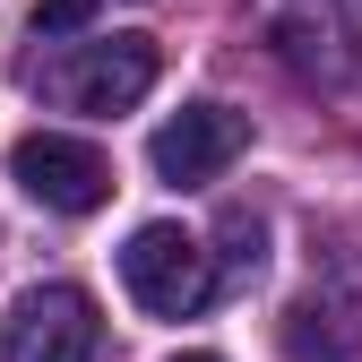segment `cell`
Instances as JSON below:
<instances>
[{"instance_id":"cell-4","label":"cell","mask_w":362,"mask_h":362,"mask_svg":"<svg viewBox=\"0 0 362 362\" xmlns=\"http://www.w3.org/2000/svg\"><path fill=\"white\" fill-rule=\"evenodd\" d=\"M0 362H104V320L78 285H35L18 293L9 328H0Z\"/></svg>"},{"instance_id":"cell-5","label":"cell","mask_w":362,"mask_h":362,"mask_svg":"<svg viewBox=\"0 0 362 362\" xmlns=\"http://www.w3.org/2000/svg\"><path fill=\"white\" fill-rule=\"evenodd\" d=\"M242 147H250V121L233 104H181L147 139V164H156V181H173V190H199V181H216Z\"/></svg>"},{"instance_id":"cell-3","label":"cell","mask_w":362,"mask_h":362,"mask_svg":"<svg viewBox=\"0 0 362 362\" xmlns=\"http://www.w3.org/2000/svg\"><path fill=\"white\" fill-rule=\"evenodd\" d=\"M147 86H156V35H95L52 69V95L69 112H95V121L147 104Z\"/></svg>"},{"instance_id":"cell-9","label":"cell","mask_w":362,"mask_h":362,"mask_svg":"<svg viewBox=\"0 0 362 362\" xmlns=\"http://www.w3.org/2000/svg\"><path fill=\"white\" fill-rule=\"evenodd\" d=\"M345 9H362V0H345Z\"/></svg>"},{"instance_id":"cell-2","label":"cell","mask_w":362,"mask_h":362,"mask_svg":"<svg viewBox=\"0 0 362 362\" xmlns=\"http://www.w3.org/2000/svg\"><path fill=\"white\" fill-rule=\"evenodd\" d=\"M9 181L52 216H95L112 199V156L95 139H69V129H26L9 147Z\"/></svg>"},{"instance_id":"cell-7","label":"cell","mask_w":362,"mask_h":362,"mask_svg":"<svg viewBox=\"0 0 362 362\" xmlns=\"http://www.w3.org/2000/svg\"><path fill=\"white\" fill-rule=\"evenodd\" d=\"M95 9H104V0H35V35L43 43H52V35H78V26H95Z\"/></svg>"},{"instance_id":"cell-6","label":"cell","mask_w":362,"mask_h":362,"mask_svg":"<svg viewBox=\"0 0 362 362\" xmlns=\"http://www.w3.org/2000/svg\"><path fill=\"white\" fill-rule=\"evenodd\" d=\"M276 337H285L293 362H362V302H345V293H302Z\"/></svg>"},{"instance_id":"cell-1","label":"cell","mask_w":362,"mask_h":362,"mask_svg":"<svg viewBox=\"0 0 362 362\" xmlns=\"http://www.w3.org/2000/svg\"><path fill=\"white\" fill-rule=\"evenodd\" d=\"M121 285L129 302L147 310V320H199L207 293H216V259L199 233H181V224H139V233L121 242Z\"/></svg>"},{"instance_id":"cell-8","label":"cell","mask_w":362,"mask_h":362,"mask_svg":"<svg viewBox=\"0 0 362 362\" xmlns=\"http://www.w3.org/2000/svg\"><path fill=\"white\" fill-rule=\"evenodd\" d=\"M173 362H216V354H173Z\"/></svg>"}]
</instances>
